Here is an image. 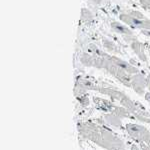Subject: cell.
<instances>
[{
    "label": "cell",
    "mask_w": 150,
    "mask_h": 150,
    "mask_svg": "<svg viewBox=\"0 0 150 150\" xmlns=\"http://www.w3.org/2000/svg\"><path fill=\"white\" fill-rule=\"evenodd\" d=\"M79 135L85 140H90L98 146L108 150H125V144L107 127L92 121L77 123Z\"/></svg>",
    "instance_id": "obj_1"
},
{
    "label": "cell",
    "mask_w": 150,
    "mask_h": 150,
    "mask_svg": "<svg viewBox=\"0 0 150 150\" xmlns=\"http://www.w3.org/2000/svg\"><path fill=\"white\" fill-rule=\"evenodd\" d=\"M125 128L129 136L135 141L150 145V131L147 128L135 123H128Z\"/></svg>",
    "instance_id": "obj_2"
},
{
    "label": "cell",
    "mask_w": 150,
    "mask_h": 150,
    "mask_svg": "<svg viewBox=\"0 0 150 150\" xmlns=\"http://www.w3.org/2000/svg\"><path fill=\"white\" fill-rule=\"evenodd\" d=\"M104 120H105V122L107 123V124L112 125V126H115V127H121L122 126L121 118H119L118 116L113 114V113L104 115Z\"/></svg>",
    "instance_id": "obj_3"
},
{
    "label": "cell",
    "mask_w": 150,
    "mask_h": 150,
    "mask_svg": "<svg viewBox=\"0 0 150 150\" xmlns=\"http://www.w3.org/2000/svg\"><path fill=\"white\" fill-rule=\"evenodd\" d=\"M112 113L119 118H135L134 116L130 115V112L125 107H114Z\"/></svg>",
    "instance_id": "obj_4"
},
{
    "label": "cell",
    "mask_w": 150,
    "mask_h": 150,
    "mask_svg": "<svg viewBox=\"0 0 150 150\" xmlns=\"http://www.w3.org/2000/svg\"><path fill=\"white\" fill-rule=\"evenodd\" d=\"M134 80V89L137 91L139 94H142L143 93V87H144V79L142 78L141 76H137L136 78L133 79Z\"/></svg>",
    "instance_id": "obj_5"
},
{
    "label": "cell",
    "mask_w": 150,
    "mask_h": 150,
    "mask_svg": "<svg viewBox=\"0 0 150 150\" xmlns=\"http://www.w3.org/2000/svg\"><path fill=\"white\" fill-rule=\"evenodd\" d=\"M141 149L142 150H150V145H147L146 143H141Z\"/></svg>",
    "instance_id": "obj_6"
},
{
    "label": "cell",
    "mask_w": 150,
    "mask_h": 150,
    "mask_svg": "<svg viewBox=\"0 0 150 150\" xmlns=\"http://www.w3.org/2000/svg\"><path fill=\"white\" fill-rule=\"evenodd\" d=\"M131 150H140V149L138 148V146H137V145L133 144L132 146H131Z\"/></svg>",
    "instance_id": "obj_7"
},
{
    "label": "cell",
    "mask_w": 150,
    "mask_h": 150,
    "mask_svg": "<svg viewBox=\"0 0 150 150\" xmlns=\"http://www.w3.org/2000/svg\"><path fill=\"white\" fill-rule=\"evenodd\" d=\"M146 99L150 102V93H147V94H146Z\"/></svg>",
    "instance_id": "obj_8"
}]
</instances>
